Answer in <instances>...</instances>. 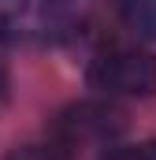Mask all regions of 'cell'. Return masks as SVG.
<instances>
[{
	"label": "cell",
	"mask_w": 156,
	"mask_h": 160,
	"mask_svg": "<svg viewBox=\"0 0 156 160\" xmlns=\"http://www.w3.org/2000/svg\"><path fill=\"white\" fill-rule=\"evenodd\" d=\"M78 19L82 11L75 0H0V41H63L75 34Z\"/></svg>",
	"instance_id": "1"
},
{
	"label": "cell",
	"mask_w": 156,
	"mask_h": 160,
	"mask_svg": "<svg viewBox=\"0 0 156 160\" xmlns=\"http://www.w3.org/2000/svg\"><path fill=\"white\" fill-rule=\"evenodd\" d=\"M89 86L108 97H153L156 52L145 48H104L89 63Z\"/></svg>",
	"instance_id": "2"
},
{
	"label": "cell",
	"mask_w": 156,
	"mask_h": 160,
	"mask_svg": "<svg viewBox=\"0 0 156 160\" xmlns=\"http://www.w3.org/2000/svg\"><path fill=\"white\" fill-rule=\"evenodd\" d=\"M123 127H126V116L108 101H78L71 108H63L52 123L56 142L67 149L71 145H108L112 138L123 134Z\"/></svg>",
	"instance_id": "3"
},
{
	"label": "cell",
	"mask_w": 156,
	"mask_h": 160,
	"mask_svg": "<svg viewBox=\"0 0 156 160\" xmlns=\"http://www.w3.org/2000/svg\"><path fill=\"white\" fill-rule=\"evenodd\" d=\"M126 26L145 41H156V0H123Z\"/></svg>",
	"instance_id": "4"
},
{
	"label": "cell",
	"mask_w": 156,
	"mask_h": 160,
	"mask_svg": "<svg viewBox=\"0 0 156 160\" xmlns=\"http://www.w3.org/2000/svg\"><path fill=\"white\" fill-rule=\"evenodd\" d=\"M4 160H75L71 157V149L67 145H60V142H34V145H19V149H11Z\"/></svg>",
	"instance_id": "5"
},
{
	"label": "cell",
	"mask_w": 156,
	"mask_h": 160,
	"mask_svg": "<svg viewBox=\"0 0 156 160\" xmlns=\"http://www.w3.org/2000/svg\"><path fill=\"white\" fill-rule=\"evenodd\" d=\"M100 160H156V138L153 142H130V145H108Z\"/></svg>",
	"instance_id": "6"
},
{
	"label": "cell",
	"mask_w": 156,
	"mask_h": 160,
	"mask_svg": "<svg viewBox=\"0 0 156 160\" xmlns=\"http://www.w3.org/2000/svg\"><path fill=\"white\" fill-rule=\"evenodd\" d=\"M7 97V75H4V67H0V101Z\"/></svg>",
	"instance_id": "7"
}]
</instances>
